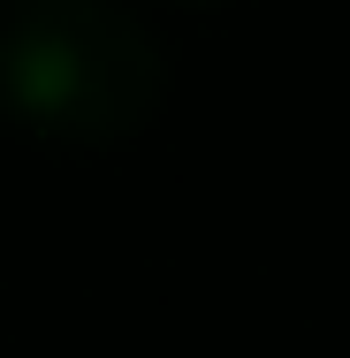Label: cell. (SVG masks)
I'll return each instance as SVG.
<instances>
[{"label":"cell","mask_w":350,"mask_h":358,"mask_svg":"<svg viewBox=\"0 0 350 358\" xmlns=\"http://www.w3.org/2000/svg\"><path fill=\"white\" fill-rule=\"evenodd\" d=\"M0 69L15 84V99L31 107V122L84 130V138L130 130L152 99V46L130 31V15L99 0H61V8L23 15Z\"/></svg>","instance_id":"cell-1"}]
</instances>
